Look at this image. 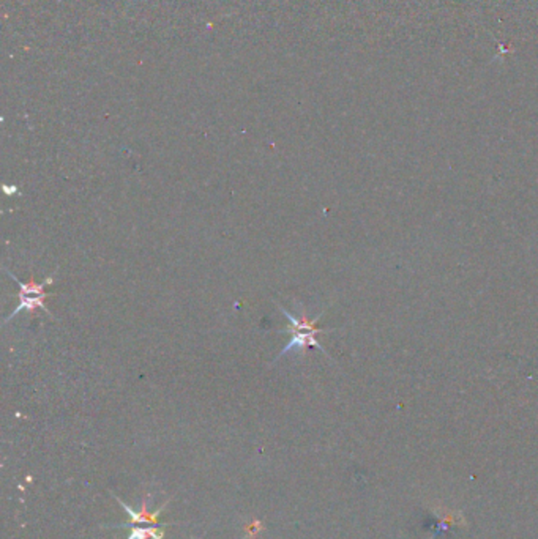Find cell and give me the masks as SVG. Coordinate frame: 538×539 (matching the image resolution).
I'll use <instances>...</instances> for the list:
<instances>
[{
    "mask_svg": "<svg viewBox=\"0 0 538 539\" xmlns=\"http://www.w3.org/2000/svg\"><path fill=\"white\" fill-rule=\"evenodd\" d=\"M275 304H276V306H278L280 311L284 314L286 319L289 320V327H287L286 330H283V332L286 334H291V341H289V343H287V345L284 347V349L281 350L278 355H276V358L273 360V363H271V365L278 363L286 354H289V352H292V350H305L306 347H316V349L326 352V350L322 349V345L319 344L317 339H316V334L327 332L326 328L316 327L317 319L321 317L322 314H319V316L316 319H313V320L306 319L305 314H303V316H300V317H295L294 314H291L286 308L281 306L280 303L275 301ZM326 354H327V352H326Z\"/></svg>",
    "mask_w": 538,
    "mask_h": 539,
    "instance_id": "obj_1",
    "label": "cell"
},
{
    "mask_svg": "<svg viewBox=\"0 0 538 539\" xmlns=\"http://www.w3.org/2000/svg\"><path fill=\"white\" fill-rule=\"evenodd\" d=\"M5 273H7L10 277H12L13 281L18 282V286L21 287V292H19L21 303H19V306L16 308L14 311L7 317V320H5V322H3L5 325H7L10 320L13 319V316H16V314H19L21 311H27V312L32 314V312L35 311V309H43V311H45L46 314H49V316H52L49 309H47L45 306V303H43V300H45V298L47 297V293L45 292V287L47 284H52V276H47L43 282H34V281L23 282V281H19L18 277H16L8 268H5Z\"/></svg>",
    "mask_w": 538,
    "mask_h": 539,
    "instance_id": "obj_2",
    "label": "cell"
},
{
    "mask_svg": "<svg viewBox=\"0 0 538 539\" xmlns=\"http://www.w3.org/2000/svg\"><path fill=\"white\" fill-rule=\"evenodd\" d=\"M115 497V495H114ZM115 500L119 501L122 508L125 509V512L130 514V522L128 524H120V525H115L114 528H124V527H131V525H137V524H148V525H159V516H161V512L166 508L168 503H164L163 506H159V508L155 512H148L147 511V500H148V495L146 498L142 500V509L139 512L133 511L130 506H126V503H124L119 497H115Z\"/></svg>",
    "mask_w": 538,
    "mask_h": 539,
    "instance_id": "obj_3",
    "label": "cell"
},
{
    "mask_svg": "<svg viewBox=\"0 0 538 539\" xmlns=\"http://www.w3.org/2000/svg\"><path fill=\"white\" fill-rule=\"evenodd\" d=\"M126 539H164V531L159 525H150L147 528H133L131 535Z\"/></svg>",
    "mask_w": 538,
    "mask_h": 539,
    "instance_id": "obj_4",
    "label": "cell"
}]
</instances>
